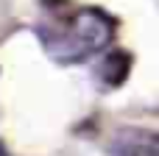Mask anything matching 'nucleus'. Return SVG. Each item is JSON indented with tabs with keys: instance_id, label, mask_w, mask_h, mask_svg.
I'll list each match as a JSON object with an SVG mask.
<instances>
[{
	"instance_id": "nucleus-1",
	"label": "nucleus",
	"mask_w": 159,
	"mask_h": 156,
	"mask_svg": "<svg viewBox=\"0 0 159 156\" xmlns=\"http://www.w3.org/2000/svg\"><path fill=\"white\" fill-rule=\"evenodd\" d=\"M36 33L50 59L61 64H75V61H84L101 53L112 42L115 22L98 8H78L61 25H48V28L39 25Z\"/></svg>"
},
{
	"instance_id": "nucleus-2",
	"label": "nucleus",
	"mask_w": 159,
	"mask_h": 156,
	"mask_svg": "<svg viewBox=\"0 0 159 156\" xmlns=\"http://www.w3.org/2000/svg\"><path fill=\"white\" fill-rule=\"evenodd\" d=\"M120 145H129V151H117V156H154V137L143 131H123L117 137Z\"/></svg>"
}]
</instances>
